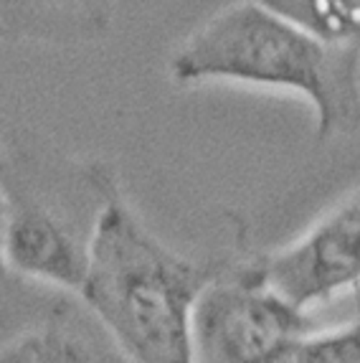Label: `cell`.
<instances>
[{
	"instance_id": "5",
	"label": "cell",
	"mask_w": 360,
	"mask_h": 363,
	"mask_svg": "<svg viewBox=\"0 0 360 363\" xmlns=\"http://www.w3.org/2000/svg\"><path fill=\"white\" fill-rule=\"evenodd\" d=\"M264 279L300 310L360 287V188L287 247L259 257Z\"/></svg>"
},
{
	"instance_id": "3",
	"label": "cell",
	"mask_w": 360,
	"mask_h": 363,
	"mask_svg": "<svg viewBox=\"0 0 360 363\" xmlns=\"http://www.w3.org/2000/svg\"><path fill=\"white\" fill-rule=\"evenodd\" d=\"M310 333H317V325L307 310L284 300L254 259L213 274L203 287L193 313V361L279 363Z\"/></svg>"
},
{
	"instance_id": "2",
	"label": "cell",
	"mask_w": 360,
	"mask_h": 363,
	"mask_svg": "<svg viewBox=\"0 0 360 363\" xmlns=\"http://www.w3.org/2000/svg\"><path fill=\"white\" fill-rule=\"evenodd\" d=\"M175 84H247L305 99L317 143L360 133V51L307 33L257 0H241L208 18L173 51Z\"/></svg>"
},
{
	"instance_id": "4",
	"label": "cell",
	"mask_w": 360,
	"mask_h": 363,
	"mask_svg": "<svg viewBox=\"0 0 360 363\" xmlns=\"http://www.w3.org/2000/svg\"><path fill=\"white\" fill-rule=\"evenodd\" d=\"M6 203L0 262L16 277L36 279L79 295L89 269L91 231H81L67 211L0 168ZM94 229V226H91Z\"/></svg>"
},
{
	"instance_id": "1",
	"label": "cell",
	"mask_w": 360,
	"mask_h": 363,
	"mask_svg": "<svg viewBox=\"0 0 360 363\" xmlns=\"http://www.w3.org/2000/svg\"><path fill=\"white\" fill-rule=\"evenodd\" d=\"M99 203L79 297L127 363H196L193 313L216 272L152 234L102 163L89 165Z\"/></svg>"
},
{
	"instance_id": "6",
	"label": "cell",
	"mask_w": 360,
	"mask_h": 363,
	"mask_svg": "<svg viewBox=\"0 0 360 363\" xmlns=\"http://www.w3.org/2000/svg\"><path fill=\"white\" fill-rule=\"evenodd\" d=\"M114 0H0V38L11 43L79 46L104 38Z\"/></svg>"
},
{
	"instance_id": "9",
	"label": "cell",
	"mask_w": 360,
	"mask_h": 363,
	"mask_svg": "<svg viewBox=\"0 0 360 363\" xmlns=\"http://www.w3.org/2000/svg\"><path fill=\"white\" fill-rule=\"evenodd\" d=\"M279 363H360V310L350 325L297 340Z\"/></svg>"
},
{
	"instance_id": "10",
	"label": "cell",
	"mask_w": 360,
	"mask_h": 363,
	"mask_svg": "<svg viewBox=\"0 0 360 363\" xmlns=\"http://www.w3.org/2000/svg\"><path fill=\"white\" fill-rule=\"evenodd\" d=\"M3 218H6V203H3V194H0V236H3Z\"/></svg>"
},
{
	"instance_id": "8",
	"label": "cell",
	"mask_w": 360,
	"mask_h": 363,
	"mask_svg": "<svg viewBox=\"0 0 360 363\" xmlns=\"http://www.w3.org/2000/svg\"><path fill=\"white\" fill-rule=\"evenodd\" d=\"M307 33L360 51V0H257Z\"/></svg>"
},
{
	"instance_id": "7",
	"label": "cell",
	"mask_w": 360,
	"mask_h": 363,
	"mask_svg": "<svg viewBox=\"0 0 360 363\" xmlns=\"http://www.w3.org/2000/svg\"><path fill=\"white\" fill-rule=\"evenodd\" d=\"M0 363H127L104 330L94 333L72 318H48L0 340Z\"/></svg>"
}]
</instances>
